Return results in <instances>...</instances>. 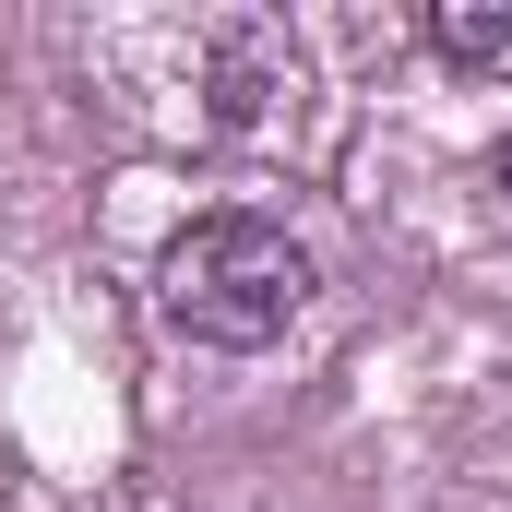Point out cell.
I'll return each mask as SVG.
<instances>
[{"label": "cell", "instance_id": "2", "mask_svg": "<svg viewBox=\"0 0 512 512\" xmlns=\"http://www.w3.org/2000/svg\"><path fill=\"white\" fill-rule=\"evenodd\" d=\"M429 48H441V60H501L512 48V0L501 12H429Z\"/></svg>", "mask_w": 512, "mask_h": 512}, {"label": "cell", "instance_id": "3", "mask_svg": "<svg viewBox=\"0 0 512 512\" xmlns=\"http://www.w3.org/2000/svg\"><path fill=\"white\" fill-rule=\"evenodd\" d=\"M501 191H512V131H501Z\"/></svg>", "mask_w": 512, "mask_h": 512}, {"label": "cell", "instance_id": "1", "mask_svg": "<svg viewBox=\"0 0 512 512\" xmlns=\"http://www.w3.org/2000/svg\"><path fill=\"white\" fill-rule=\"evenodd\" d=\"M155 298H167V322L191 334V346H227V358H251L274 346L298 310H310V251L274 227V215H191L167 262H155Z\"/></svg>", "mask_w": 512, "mask_h": 512}]
</instances>
